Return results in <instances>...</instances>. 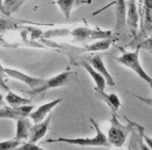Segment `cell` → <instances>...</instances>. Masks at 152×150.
I'll return each mask as SVG.
<instances>
[{
    "label": "cell",
    "instance_id": "6da1fadb",
    "mask_svg": "<svg viewBox=\"0 0 152 150\" xmlns=\"http://www.w3.org/2000/svg\"><path fill=\"white\" fill-rule=\"evenodd\" d=\"M90 123L95 128V135L93 138H57V139H48L45 143H55V142H63L70 145L83 146V147H107L110 148V144L108 143L107 138L100 129L99 124L96 122L95 119L90 118Z\"/></svg>",
    "mask_w": 152,
    "mask_h": 150
},
{
    "label": "cell",
    "instance_id": "7a4b0ae2",
    "mask_svg": "<svg viewBox=\"0 0 152 150\" xmlns=\"http://www.w3.org/2000/svg\"><path fill=\"white\" fill-rule=\"evenodd\" d=\"M128 123L127 124H123L120 122V120L117 117L116 113H112V118H110V126L107 131V141L112 146H115L116 148H121L124 146L125 142L127 140L128 135L133 131V123L129 119L125 118Z\"/></svg>",
    "mask_w": 152,
    "mask_h": 150
},
{
    "label": "cell",
    "instance_id": "3957f363",
    "mask_svg": "<svg viewBox=\"0 0 152 150\" xmlns=\"http://www.w3.org/2000/svg\"><path fill=\"white\" fill-rule=\"evenodd\" d=\"M141 46L137 45V47L133 51H122V54L120 56L116 57V61L119 64L123 65L124 67L128 68V69L132 70L140 78L145 80L149 85L152 83L151 77L147 74V72L143 69L140 61V50H141Z\"/></svg>",
    "mask_w": 152,
    "mask_h": 150
},
{
    "label": "cell",
    "instance_id": "277c9868",
    "mask_svg": "<svg viewBox=\"0 0 152 150\" xmlns=\"http://www.w3.org/2000/svg\"><path fill=\"white\" fill-rule=\"evenodd\" d=\"M70 34L74 38L76 42H92V41L110 39L113 37L112 30H103L100 28H91L80 26L73 29H70Z\"/></svg>",
    "mask_w": 152,
    "mask_h": 150
},
{
    "label": "cell",
    "instance_id": "5b68a950",
    "mask_svg": "<svg viewBox=\"0 0 152 150\" xmlns=\"http://www.w3.org/2000/svg\"><path fill=\"white\" fill-rule=\"evenodd\" d=\"M73 75H75V73L71 72L70 70H67V71L61 72V73L57 74L55 76L51 77V78L45 79L44 83L39 88H37V89H31L30 91H24V92H25V94L31 96V97L40 95L41 93L48 91V90L56 89V88H61L68 85L70 83V80H71V76H73Z\"/></svg>",
    "mask_w": 152,
    "mask_h": 150
},
{
    "label": "cell",
    "instance_id": "8992f818",
    "mask_svg": "<svg viewBox=\"0 0 152 150\" xmlns=\"http://www.w3.org/2000/svg\"><path fill=\"white\" fill-rule=\"evenodd\" d=\"M3 71H4L7 76L12 77V78H14V79H17V80H19V81H22V83L27 85L28 87L31 88V89H37V88H39L45 80V78L30 76V75L24 73V72L19 71V70H16V69H12V68H3Z\"/></svg>",
    "mask_w": 152,
    "mask_h": 150
},
{
    "label": "cell",
    "instance_id": "52a82bcc",
    "mask_svg": "<svg viewBox=\"0 0 152 150\" xmlns=\"http://www.w3.org/2000/svg\"><path fill=\"white\" fill-rule=\"evenodd\" d=\"M34 105L26 104V105L17 106V108H0V119H12V120H19L26 118L32 112Z\"/></svg>",
    "mask_w": 152,
    "mask_h": 150
},
{
    "label": "cell",
    "instance_id": "ba28073f",
    "mask_svg": "<svg viewBox=\"0 0 152 150\" xmlns=\"http://www.w3.org/2000/svg\"><path fill=\"white\" fill-rule=\"evenodd\" d=\"M61 101H63V98H57V99L51 100V101H49V102H47V103L43 104V105L39 106L37 110H32V112L30 113V115H29L30 119H31L32 122H34V124L42 122V121L47 117V115L50 114L51 110H52L56 105H58Z\"/></svg>",
    "mask_w": 152,
    "mask_h": 150
},
{
    "label": "cell",
    "instance_id": "9c48e42d",
    "mask_svg": "<svg viewBox=\"0 0 152 150\" xmlns=\"http://www.w3.org/2000/svg\"><path fill=\"white\" fill-rule=\"evenodd\" d=\"M90 65L105 79L106 86H108V87H115L116 86V81H115L114 77L112 76V74L110 73V71L107 70L101 56H99V55L92 56L90 59Z\"/></svg>",
    "mask_w": 152,
    "mask_h": 150
},
{
    "label": "cell",
    "instance_id": "30bf717a",
    "mask_svg": "<svg viewBox=\"0 0 152 150\" xmlns=\"http://www.w3.org/2000/svg\"><path fill=\"white\" fill-rule=\"evenodd\" d=\"M50 120H51V117L49 116V117H46L42 122L37 123V124L32 125L31 129H30L29 139H28L27 142L37 144L41 139H43V138L46 135L47 131H48L49 124H50Z\"/></svg>",
    "mask_w": 152,
    "mask_h": 150
},
{
    "label": "cell",
    "instance_id": "8fae6325",
    "mask_svg": "<svg viewBox=\"0 0 152 150\" xmlns=\"http://www.w3.org/2000/svg\"><path fill=\"white\" fill-rule=\"evenodd\" d=\"M92 0H56L55 4L59 7L61 12L64 14L66 18L69 19L73 10L77 9L80 5L91 4Z\"/></svg>",
    "mask_w": 152,
    "mask_h": 150
},
{
    "label": "cell",
    "instance_id": "7c38bea8",
    "mask_svg": "<svg viewBox=\"0 0 152 150\" xmlns=\"http://www.w3.org/2000/svg\"><path fill=\"white\" fill-rule=\"evenodd\" d=\"M95 93L97 95V97L99 99H101L108 108H110L112 113H116L119 110V108L122 106V103H121L120 98L118 97V95L115 93H110V94H106L104 91H100V90L95 89Z\"/></svg>",
    "mask_w": 152,
    "mask_h": 150
},
{
    "label": "cell",
    "instance_id": "4fadbf2b",
    "mask_svg": "<svg viewBox=\"0 0 152 150\" xmlns=\"http://www.w3.org/2000/svg\"><path fill=\"white\" fill-rule=\"evenodd\" d=\"M31 122L26 118H22L17 120L16 125V135L15 140L22 143V141H28L30 135V129H31Z\"/></svg>",
    "mask_w": 152,
    "mask_h": 150
},
{
    "label": "cell",
    "instance_id": "5bb4252c",
    "mask_svg": "<svg viewBox=\"0 0 152 150\" xmlns=\"http://www.w3.org/2000/svg\"><path fill=\"white\" fill-rule=\"evenodd\" d=\"M116 29L121 30L126 24V0H115Z\"/></svg>",
    "mask_w": 152,
    "mask_h": 150
},
{
    "label": "cell",
    "instance_id": "9a60e30c",
    "mask_svg": "<svg viewBox=\"0 0 152 150\" xmlns=\"http://www.w3.org/2000/svg\"><path fill=\"white\" fill-rule=\"evenodd\" d=\"M80 66L88 72V73H89L90 76L93 78L94 83H95V89L100 90V91H104L106 88L105 79H104L103 77H102L91 65H90V63H88V61H81Z\"/></svg>",
    "mask_w": 152,
    "mask_h": 150
},
{
    "label": "cell",
    "instance_id": "2e32d148",
    "mask_svg": "<svg viewBox=\"0 0 152 150\" xmlns=\"http://www.w3.org/2000/svg\"><path fill=\"white\" fill-rule=\"evenodd\" d=\"M114 42V39H102V40H97V42H94L93 44L86 45L85 47H81L83 52H95V51H104L107 50L110 47V45Z\"/></svg>",
    "mask_w": 152,
    "mask_h": 150
},
{
    "label": "cell",
    "instance_id": "e0dca14e",
    "mask_svg": "<svg viewBox=\"0 0 152 150\" xmlns=\"http://www.w3.org/2000/svg\"><path fill=\"white\" fill-rule=\"evenodd\" d=\"M5 101L7 102L11 108H17V106L26 105V104H30V100L28 98L22 97V96L18 95V94L14 93V92L10 91L7 92V96H5Z\"/></svg>",
    "mask_w": 152,
    "mask_h": 150
},
{
    "label": "cell",
    "instance_id": "ac0fdd59",
    "mask_svg": "<svg viewBox=\"0 0 152 150\" xmlns=\"http://www.w3.org/2000/svg\"><path fill=\"white\" fill-rule=\"evenodd\" d=\"M25 0H3V10L5 17H11L18 11Z\"/></svg>",
    "mask_w": 152,
    "mask_h": 150
},
{
    "label": "cell",
    "instance_id": "d6986e66",
    "mask_svg": "<svg viewBox=\"0 0 152 150\" xmlns=\"http://www.w3.org/2000/svg\"><path fill=\"white\" fill-rule=\"evenodd\" d=\"M21 144V142L14 140H9V141L0 142V150H14Z\"/></svg>",
    "mask_w": 152,
    "mask_h": 150
},
{
    "label": "cell",
    "instance_id": "ffe728a7",
    "mask_svg": "<svg viewBox=\"0 0 152 150\" xmlns=\"http://www.w3.org/2000/svg\"><path fill=\"white\" fill-rule=\"evenodd\" d=\"M14 150H47L42 148L41 146H39L38 144L29 143V142H26L23 143L22 145H19L17 148H15Z\"/></svg>",
    "mask_w": 152,
    "mask_h": 150
},
{
    "label": "cell",
    "instance_id": "44dd1931",
    "mask_svg": "<svg viewBox=\"0 0 152 150\" xmlns=\"http://www.w3.org/2000/svg\"><path fill=\"white\" fill-rule=\"evenodd\" d=\"M5 73L4 71H3V67L2 65H1V63H0V91H3V92H10L11 90H10L9 86H7V81H5Z\"/></svg>",
    "mask_w": 152,
    "mask_h": 150
},
{
    "label": "cell",
    "instance_id": "7402d4cb",
    "mask_svg": "<svg viewBox=\"0 0 152 150\" xmlns=\"http://www.w3.org/2000/svg\"><path fill=\"white\" fill-rule=\"evenodd\" d=\"M137 142L139 144V150H151V148L145 143V141L142 139L141 135L139 137V139H137Z\"/></svg>",
    "mask_w": 152,
    "mask_h": 150
},
{
    "label": "cell",
    "instance_id": "603a6c76",
    "mask_svg": "<svg viewBox=\"0 0 152 150\" xmlns=\"http://www.w3.org/2000/svg\"><path fill=\"white\" fill-rule=\"evenodd\" d=\"M131 142H133V149L134 150H139V147L137 146V144H135V137L133 135V140L131 139Z\"/></svg>",
    "mask_w": 152,
    "mask_h": 150
},
{
    "label": "cell",
    "instance_id": "cb8c5ba5",
    "mask_svg": "<svg viewBox=\"0 0 152 150\" xmlns=\"http://www.w3.org/2000/svg\"><path fill=\"white\" fill-rule=\"evenodd\" d=\"M0 12L4 15V10H3V0H0Z\"/></svg>",
    "mask_w": 152,
    "mask_h": 150
},
{
    "label": "cell",
    "instance_id": "d4e9b609",
    "mask_svg": "<svg viewBox=\"0 0 152 150\" xmlns=\"http://www.w3.org/2000/svg\"><path fill=\"white\" fill-rule=\"evenodd\" d=\"M3 103V96H2V94L0 93V105Z\"/></svg>",
    "mask_w": 152,
    "mask_h": 150
},
{
    "label": "cell",
    "instance_id": "484cf974",
    "mask_svg": "<svg viewBox=\"0 0 152 150\" xmlns=\"http://www.w3.org/2000/svg\"><path fill=\"white\" fill-rule=\"evenodd\" d=\"M115 150H122L121 148H117V149H115Z\"/></svg>",
    "mask_w": 152,
    "mask_h": 150
}]
</instances>
